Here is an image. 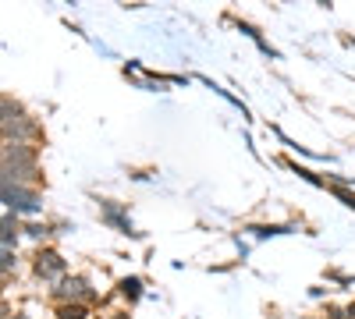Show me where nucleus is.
Segmentation results:
<instances>
[{
  "mask_svg": "<svg viewBox=\"0 0 355 319\" xmlns=\"http://www.w3.org/2000/svg\"><path fill=\"white\" fill-rule=\"evenodd\" d=\"M46 295L53 305H96L100 291L93 287L85 273H68L64 280H57L53 287H46Z\"/></svg>",
  "mask_w": 355,
  "mask_h": 319,
  "instance_id": "f257e3e1",
  "label": "nucleus"
},
{
  "mask_svg": "<svg viewBox=\"0 0 355 319\" xmlns=\"http://www.w3.org/2000/svg\"><path fill=\"white\" fill-rule=\"evenodd\" d=\"M0 206H4V213H15L18 220H36L43 213V192L0 181Z\"/></svg>",
  "mask_w": 355,
  "mask_h": 319,
  "instance_id": "f03ea898",
  "label": "nucleus"
},
{
  "mask_svg": "<svg viewBox=\"0 0 355 319\" xmlns=\"http://www.w3.org/2000/svg\"><path fill=\"white\" fill-rule=\"evenodd\" d=\"M28 266H33V277L36 280H43V284H57V280H64L68 277V259L57 252L53 245H43V248H36L33 255H28Z\"/></svg>",
  "mask_w": 355,
  "mask_h": 319,
  "instance_id": "7ed1b4c3",
  "label": "nucleus"
},
{
  "mask_svg": "<svg viewBox=\"0 0 355 319\" xmlns=\"http://www.w3.org/2000/svg\"><path fill=\"white\" fill-rule=\"evenodd\" d=\"M0 142H25V146H40L43 142V125L36 113H18V118L11 125L0 128Z\"/></svg>",
  "mask_w": 355,
  "mask_h": 319,
  "instance_id": "20e7f679",
  "label": "nucleus"
},
{
  "mask_svg": "<svg viewBox=\"0 0 355 319\" xmlns=\"http://www.w3.org/2000/svg\"><path fill=\"white\" fill-rule=\"evenodd\" d=\"M0 167H40V146L0 142Z\"/></svg>",
  "mask_w": 355,
  "mask_h": 319,
  "instance_id": "39448f33",
  "label": "nucleus"
},
{
  "mask_svg": "<svg viewBox=\"0 0 355 319\" xmlns=\"http://www.w3.org/2000/svg\"><path fill=\"white\" fill-rule=\"evenodd\" d=\"M100 220H103L107 227H114L117 235H128V238L139 235V230L132 227L128 206H121V202H114V199H100Z\"/></svg>",
  "mask_w": 355,
  "mask_h": 319,
  "instance_id": "423d86ee",
  "label": "nucleus"
},
{
  "mask_svg": "<svg viewBox=\"0 0 355 319\" xmlns=\"http://www.w3.org/2000/svg\"><path fill=\"white\" fill-rule=\"evenodd\" d=\"M21 238L36 241V245L43 248V245H50L57 235H53V224H46V220H21Z\"/></svg>",
  "mask_w": 355,
  "mask_h": 319,
  "instance_id": "0eeeda50",
  "label": "nucleus"
},
{
  "mask_svg": "<svg viewBox=\"0 0 355 319\" xmlns=\"http://www.w3.org/2000/svg\"><path fill=\"white\" fill-rule=\"evenodd\" d=\"M18 241H21V220L15 213H0V245L18 248Z\"/></svg>",
  "mask_w": 355,
  "mask_h": 319,
  "instance_id": "6e6552de",
  "label": "nucleus"
},
{
  "mask_svg": "<svg viewBox=\"0 0 355 319\" xmlns=\"http://www.w3.org/2000/svg\"><path fill=\"white\" fill-rule=\"evenodd\" d=\"M21 273V255H18V248H8V245H0V280H11V277H18Z\"/></svg>",
  "mask_w": 355,
  "mask_h": 319,
  "instance_id": "1a4fd4ad",
  "label": "nucleus"
},
{
  "mask_svg": "<svg viewBox=\"0 0 355 319\" xmlns=\"http://www.w3.org/2000/svg\"><path fill=\"white\" fill-rule=\"evenodd\" d=\"M114 295L121 298L125 305H135L146 291H142V280L139 277H121V280H117V287H114Z\"/></svg>",
  "mask_w": 355,
  "mask_h": 319,
  "instance_id": "9d476101",
  "label": "nucleus"
},
{
  "mask_svg": "<svg viewBox=\"0 0 355 319\" xmlns=\"http://www.w3.org/2000/svg\"><path fill=\"white\" fill-rule=\"evenodd\" d=\"M53 319H96L93 305H53Z\"/></svg>",
  "mask_w": 355,
  "mask_h": 319,
  "instance_id": "9b49d317",
  "label": "nucleus"
},
{
  "mask_svg": "<svg viewBox=\"0 0 355 319\" xmlns=\"http://www.w3.org/2000/svg\"><path fill=\"white\" fill-rule=\"evenodd\" d=\"M103 319H132V316H128V309H114V312H107Z\"/></svg>",
  "mask_w": 355,
  "mask_h": 319,
  "instance_id": "f8f14e48",
  "label": "nucleus"
},
{
  "mask_svg": "<svg viewBox=\"0 0 355 319\" xmlns=\"http://www.w3.org/2000/svg\"><path fill=\"white\" fill-rule=\"evenodd\" d=\"M11 312H15V309H11V305H8V298H0V319H8V316H11Z\"/></svg>",
  "mask_w": 355,
  "mask_h": 319,
  "instance_id": "ddd939ff",
  "label": "nucleus"
},
{
  "mask_svg": "<svg viewBox=\"0 0 355 319\" xmlns=\"http://www.w3.org/2000/svg\"><path fill=\"white\" fill-rule=\"evenodd\" d=\"M8 319H33V316H28V312H21V309H18V312H11Z\"/></svg>",
  "mask_w": 355,
  "mask_h": 319,
  "instance_id": "4468645a",
  "label": "nucleus"
},
{
  "mask_svg": "<svg viewBox=\"0 0 355 319\" xmlns=\"http://www.w3.org/2000/svg\"><path fill=\"white\" fill-rule=\"evenodd\" d=\"M348 319H355V302H352V305H348Z\"/></svg>",
  "mask_w": 355,
  "mask_h": 319,
  "instance_id": "2eb2a0df",
  "label": "nucleus"
},
{
  "mask_svg": "<svg viewBox=\"0 0 355 319\" xmlns=\"http://www.w3.org/2000/svg\"><path fill=\"white\" fill-rule=\"evenodd\" d=\"M4 287H8V284H4V280H0V298H4Z\"/></svg>",
  "mask_w": 355,
  "mask_h": 319,
  "instance_id": "dca6fc26",
  "label": "nucleus"
}]
</instances>
